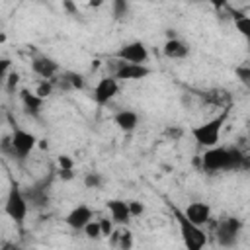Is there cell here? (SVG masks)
Listing matches in <instances>:
<instances>
[{"label":"cell","mask_w":250,"mask_h":250,"mask_svg":"<svg viewBox=\"0 0 250 250\" xmlns=\"http://www.w3.org/2000/svg\"><path fill=\"white\" fill-rule=\"evenodd\" d=\"M59 170H72V158L66 154L59 156Z\"/></svg>","instance_id":"28"},{"label":"cell","mask_w":250,"mask_h":250,"mask_svg":"<svg viewBox=\"0 0 250 250\" xmlns=\"http://www.w3.org/2000/svg\"><path fill=\"white\" fill-rule=\"evenodd\" d=\"M0 250H21V248H20L18 244H14V242H8V240H4Z\"/></svg>","instance_id":"30"},{"label":"cell","mask_w":250,"mask_h":250,"mask_svg":"<svg viewBox=\"0 0 250 250\" xmlns=\"http://www.w3.org/2000/svg\"><path fill=\"white\" fill-rule=\"evenodd\" d=\"M240 221L234 217H225L215 225V238L221 246H234L240 234Z\"/></svg>","instance_id":"5"},{"label":"cell","mask_w":250,"mask_h":250,"mask_svg":"<svg viewBox=\"0 0 250 250\" xmlns=\"http://www.w3.org/2000/svg\"><path fill=\"white\" fill-rule=\"evenodd\" d=\"M107 209L111 213V221L117 223V225H129L131 221V211H129V201H123V199H109L107 203Z\"/></svg>","instance_id":"14"},{"label":"cell","mask_w":250,"mask_h":250,"mask_svg":"<svg viewBox=\"0 0 250 250\" xmlns=\"http://www.w3.org/2000/svg\"><path fill=\"white\" fill-rule=\"evenodd\" d=\"M35 143H37L35 135L27 133L23 129H14V133H12V146H14V154H16L18 160H25L27 154L33 150Z\"/></svg>","instance_id":"7"},{"label":"cell","mask_w":250,"mask_h":250,"mask_svg":"<svg viewBox=\"0 0 250 250\" xmlns=\"http://www.w3.org/2000/svg\"><path fill=\"white\" fill-rule=\"evenodd\" d=\"M84 186H86V188H92V189L102 188V186H104L102 174H100V172H88V174L84 176Z\"/></svg>","instance_id":"20"},{"label":"cell","mask_w":250,"mask_h":250,"mask_svg":"<svg viewBox=\"0 0 250 250\" xmlns=\"http://www.w3.org/2000/svg\"><path fill=\"white\" fill-rule=\"evenodd\" d=\"M234 74H236V78L250 90V66H236V68H234Z\"/></svg>","instance_id":"21"},{"label":"cell","mask_w":250,"mask_h":250,"mask_svg":"<svg viewBox=\"0 0 250 250\" xmlns=\"http://www.w3.org/2000/svg\"><path fill=\"white\" fill-rule=\"evenodd\" d=\"M49 186H51V178H45L33 186H29L27 189H23V195L27 199V203L35 209H41L49 203Z\"/></svg>","instance_id":"8"},{"label":"cell","mask_w":250,"mask_h":250,"mask_svg":"<svg viewBox=\"0 0 250 250\" xmlns=\"http://www.w3.org/2000/svg\"><path fill=\"white\" fill-rule=\"evenodd\" d=\"M53 82L51 80H43V82H39V86H37V90H35V94L39 96V98H47V96H51V92H53Z\"/></svg>","instance_id":"23"},{"label":"cell","mask_w":250,"mask_h":250,"mask_svg":"<svg viewBox=\"0 0 250 250\" xmlns=\"http://www.w3.org/2000/svg\"><path fill=\"white\" fill-rule=\"evenodd\" d=\"M59 176L62 178V180H72V170H59Z\"/></svg>","instance_id":"32"},{"label":"cell","mask_w":250,"mask_h":250,"mask_svg":"<svg viewBox=\"0 0 250 250\" xmlns=\"http://www.w3.org/2000/svg\"><path fill=\"white\" fill-rule=\"evenodd\" d=\"M162 51H164V55H166L168 59H184V57H188V53H189L188 45H186L182 39H178V37L168 39V41L164 43Z\"/></svg>","instance_id":"17"},{"label":"cell","mask_w":250,"mask_h":250,"mask_svg":"<svg viewBox=\"0 0 250 250\" xmlns=\"http://www.w3.org/2000/svg\"><path fill=\"white\" fill-rule=\"evenodd\" d=\"M4 209H6V215H8L12 221H16L18 225L23 223V219H25V215H27V209H29V203H27V199H25V195H23V191L20 189L18 184H12V188H10V191H8V197H6Z\"/></svg>","instance_id":"4"},{"label":"cell","mask_w":250,"mask_h":250,"mask_svg":"<svg viewBox=\"0 0 250 250\" xmlns=\"http://www.w3.org/2000/svg\"><path fill=\"white\" fill-rule=\"evenodd\" d=\"M127 12H129V4L125 2V0H115L113 2V16L119 20V18H123V16H127Z\"/></svg>","instance_id":"24"},{"label":"cell","mask_w":250,"mask_h":250,"mask_svg":"<svg viewBox=\"0 0 250 250\" xmlns=\"http://www.w3.org/2000/svg\"><path fill=\"white\" fill-rule=\"evenodd\" d=\"M240 170H246V172H250V154H244V158H242V164H240Z\"/></svg>","instance_id":"31"},{"label":"cell","mask_w":250,"mask_h":250,"mask_svg":"<svg viewBox=\"0 0 250 250\" xmlns=\"http://www.w3.org/2000/svg\"><path fill=\"white\" fill-rule=\"evenodd\" d=\"M115 59L129 62V64H145L148 61V51L143 41H131L119 47V51L115 53Z\"/></svg>","instance_id":"6"},{"label":"cell","mask_w":250,"mask_h":250,"mask_svg":"<svg viewBox=\"0 0 250 250\" xmlns=\"http://www.w3.org/2000/svg\"><path fill=\"white\" fill-rule=\"evenodd\" d=\"M113 121H115V125H117L121 131L131 133V131H135L137 125H139V115H137L135 111H131V109H121V111H117V113L113 115Z\"/></svg>","instance_id":"16"},{"label":"cell","mask_w":250,"mask_h":250,"mask_svg":"<svg viewBox=\"0 0 250 250\" xmlns=\"http://www.w3.org/2000/svg\"><path fill=\"white\" fill-rule=\"evenodd\" d=\"M234 27H236V31L248 41V45H250V16H242L240 20H236L234 21Z\"/></svg>","instance_id":"19"},{"label":"cell","mask_w":250,"mask_h":250,"mask_svg":"<svg viewBox=\"0 0 250 250\" xmlns=\"http://www.w3.org/2000/svg\"><path fill=\"white\" fill-rule=\"evenodd\" d=\"M29 250H35V248H29Z\"/></svg>","instance_id":"34"},{"label":"cell","mask_w":250,"mask_h":250,"mask_svg":"<svg viewBox=\"0 0 250 250\" xmlns=\"http://www.w3.org/2000/svg\"><path fill=\"white\" fill-rule=\"evenodd\" d=\"M92 219H94V211L86 205V203H80L78 207H74L68 215H66V225L70 227V229H74V230H84L86 229V225L88 223H92Z\"/></svg>","instance_id":"10"},{"label":"cell","mask_w":250,"mask_h":250,"mask_svg":"<svg viewBox=\"0 0 250 250\" xmlns=\"http://www.w3.org/2000/svg\"><path fill=\"white\" fill-rule=\"evenodd\" d=\"M229 109H230V105L229 107H223V111L217 117L209 119L207 123H201V125L191 127V137L197 141L199 146H207V148L217 146L221 129H223V125L227 121V115H229Z\"/></svg>","instance_id":"3"},{"label":"cell","mask_w":250,"mask_h":250,"mask_svg":"<svg viewBox=\"0 0 250 250\" xmlns=\"http://www.w3.org/2000/svg\"><path fill=\"white\" fill-rule=\"evenodd\" d=\"M18 82H20V74H18V72H10V76L6 78V90H8L10 94H14Z\"/></svg>","instance_id":"25"},{"label":"cell","mask_w":250,"mask_h":250,"mask_svg":"<svg viewBox=\"0 0 250 250\" xmlns=\"http://www.w3.org/2000/svg\"><path fill=\"white\" fill-rule=\"evenodd\" d=\"M184 215L188 217L189 223L197 225V227H203L209 223L211 219V207L207 203H201V201H193L189 203L186 209H184Z\"/></svg>","instance_id":"12"},{"label":"cell","mask_w":250,"mask_h":250,"mask_svg":"<svg viewBox=\"0 0 250 250\" xmlns=\"http://www.w3.org/2000/svg\"><path fill=\"white\" fill-rule=\"evenodd\" d=\"M100 227H102V236H111L113 234V223L109 219H102Z\"/></svg>","instance_id":"26"},{"label":"cell","mask_w":250,"mask_h":250,"mask_svg":"<svg viewBox=\"0 0 250 250\" xmlns=\"http://www.w3.org/2000/svg\"><path fill=\"white\" fill-rule=\"evenodd\" d=\"M111 244L117 246L119 250H131L133 248V234H131V230H113Z\"/></svg>","instance_id":"18"},{"label":"cell","mask_w":250,"mask_h":250,"mask_svg":"<svg viewBox=\"0 0 250 250\" xmlns=\"http://www.w3.org/2000/svg\"><path fill=\"white\" fill-rule=\"evenodd\" d=\"M20 100H21V105L27 115L39 117L41 107H43V98H39L35 92H29L27 88H23V90H20Z\"/></svg>","instance_id":"15"},{"label":"cell","mask_w":250,"mask_h":250,"mask_svg":"<svg viewBox=\"0 0 250 250\" xmlns=\"http://www.w3.org/2000/svg\"><path fill=\"white\" fill-rule=\"evenodd\" d=\"M170 211L174 215V221L178 223L184 248L186 250H203L205 244H207V234H205L203 227H197V225L189 223L188 217L184 215V211H180L178 207H172L170 205Z\"/></svg>","instance_id":"2"},{"label":"cell","mask_w":250,"mask_h":250,"mask_svg":"<svg viewBox=\"0 0 250 250\" xmlns=\"http://www.w3.org/2000/svg\"><path fill=\"white\" fill-rule=\"evenodd\" d=\"M119 90V84H117V78L113 76H105V78H100V82L94 86V100L98 105H105L113 100V96L117 94Z\"/></svg>","instance_id":"9"},{"label":"cell","mask_w":250,"mask_h":250,"mask_svg":"<svg viewBox=\"0 0 250 250\" xmlns=\"http://www.w3.org/2000/svg\"><path fill=\"white\" fill-rule=\"evenodd\" d=\"M244 152L238 148H227V146H213L203 152L201 162L207 172H225V170H240Z\"/></svg>","instance_id":"1"},{"label":"cell","mask_w":250,"mask_h":250,"mask_svg":"<svg viewBox=\"0 0 250 250\" xmlns=\"http://www.w3.org/2000/svg\"><path fill=\"white\" fill-rule=\"evenodd\" d=\"M8 76H10V59H2L0 61V78L6 82Z\"/></svg>","instance_id":"27"},{"label":"cell","mask_w":250,"mask_h":250,"mask_svg":"<svg viewBox=\"0 0 250 250\" xmlns=\"http://www.w3.org/2000/svg\"><path fill=\"white\" fill-rule=\"evenodd\" d=\"M129 211H131L133 217H139V215L145 211V207H143V203H139V201H129Z\"/></svg>","instance_id":"29"},{"label":"cell","mask_w":250,"mask_h":250,"mask_svg":"<svg viewBox=\"0 0 250 250\" xmlns=\"http://www.w3.org/2000/svg\"><path fill=\"white\" fill-rule=\"evenodd\" d=\"M84 232H86V236H88V238H100V236H102L100 221H92V223H88V225H86V229H84Z\"/></svg>","instance_id":"22"},{"label":"cell","mask_w":250,"mask_h":250,"mask_svg":"<svg viewBox=\"0 0 250 250\" xmlns=\"http://www.w3.org/2000/svg\"><path fill=\"white\" fill-rule=\"evenodd\" d=\"M31 68L35 74H39L43 80H53L55 74L59 72V62L47 55H39L31 61Z\"/></svg>","instance_id":"11"},{"label":"cell","mask_w":250,"mask_h":250,"mask_svg":"<svg viewBox=\"0 0 250 250\" xmlns=\"http://www.w3.org/2000/svg\"><path fill=\"white\" fill-rule=\"evenodd\" d=\"M64 8H66L68 12H72V14L76 12V8H74V4H70V2H64Z\"/></svg>","instance_id":"33"},{"label":"cell","mask_w":250,"mask_h":250,"mask_svg":"<svg viewBox=\"0 0 250 250\" xmlns=\"http://www.w3.org/2000/svg\"><path fill=\"white\" fill-rule=\"evenodd\" d=\"M148 74H150V68L146 64H129V62L119 61L115 78H121V80H141V78H146Z\"/></svg>","instance_id":"13"}]
</instances>
